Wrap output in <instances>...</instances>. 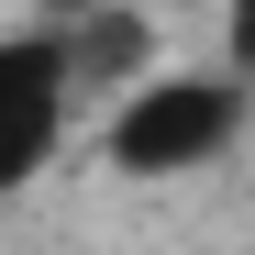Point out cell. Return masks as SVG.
<instances>
[{
    "mask_svg": "<svg viewBox=\"0 0 255 255\" xmlns=\"http://www.w3.org/2000/svg\"><path fill=\"white\" fill-rule=\"evenodd\" d=\"M222 133H233V89L178 78L122 111V166H200V155H222Z\"/></svg>",
    "mask_w": 255,
    "mask_h": 255,
    "instance_id": "1",
    "label": "cell"
},
{
    "mask_svg": "<svg viewBox=\"0 0 255 255\" xmlns=\"http://www.w3.org/2000/svg\"><path fill=\"white\" fill-rule=\"evenodd\" d=\"M45 111H56V67H45V56H0V178L33 166Z\"/></svg>",
    "mask_w": 255,
    "mask_h": 255,
    "instance_id": "2",
    "label": "cell"
}]
</instances>
